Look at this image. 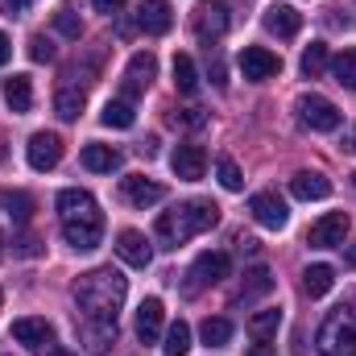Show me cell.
I'll return each instance as SVG.
<instances>
[{"label": "cell", "mask_w": 356, "mask_h": 356, "mask_svg": "<svg viewBox=\"0 0 356 356\" xmlns=\"http://www.w3.org/2000/svg\"><path fill=\"white\" fill-rule=\"evenodd\" d=\"M124 294H129V282L124 273L112 266L91 269L75 282V307H79V323H112L116 327V315L124 307Z\"/></svg>", "instance_id": "cell-1"}, {"label": "cell", "mask_w": 356, "mask_h": 356, "mask_svg": "<svg viewBox=\"0 0 356 356\" xmlns=\"http://www.w3.org/2000/svg\"><path fill=\"white\" fill-rule=\"evenodd\" d=\"M58 224H63L67 245L79 249V253H91L99 245V236H104V211H99V203L91 199L88 191H79V186H67L58 195Z\"/></svg>", "instance_id": "cell-2"}, {"label": "cell", "mask_w": 356, "mask_h": 356, "mask_svg": "<svg viewBox=\"0 0 356 356\" xmlns=\"http://www.w3.org/2000/svg\"><path fill=\"white\" fill-rule=\"evenodd\" d=\"M216 224H220V207L211 199H191V203H178L175 211H162L154 232H158L162 245L178 249V245H186L191 236H199V232H207Z\"/></svg>", "instance_id": "cell-3"}, {"label": "cell", "mask_w": 356, "mask_h": 356, "mask_svg": "<svg viewBox=\"0 0 356 356\" xmlns=\"http://www.w3.org/2000/svg\"><path fill=\"white\" fill-rule=\"evenodd\" d=\"M315 348L323 356H356V307H336L319 323Z\"/></svg>", "instance_id": "cell-4"}, {"label": "cell", "mask_w": 356, "mask_h": 356, "mask_svg": "<svg viewBox=\"0 0 356 356\" xmlns=\"http://www.w3.org/2000/svg\"><path fill=\"white\" fill-rule=\"evenodd\" d=\"M298 120L307 124V129H315V133H332V129H340V120H344V112L327 99V95H298Z\"/></svg>", "instance_id": "cell-5"}, {"label": "cell", "mask_w": 356, "mask_h": 356, "mask_svg": "<svg viewBox=\"0 0 356 356\" xmlns=\"http://www.w3.org/2000/svg\"><path fill=\"white\" fill-rule=\"evenodd\" d=\"M191 29H195V38L211 50V46L228 33V8H224V4H199L195 17H191Z\"/></svg>", "instance_id": "cell-6"}, {"label": "cell", "mask_w": 356, "mask_h": 356, "mask_svg": "<svg viewBox=\"0 0 356 356\" xmlns=\"http://www.w3.org/2000/svg\"><path fill=\"white\" fill-rule=\"evenodd\" d=\"M25 158H29V166L38 170V175H46V170H54L58 162H63V137L58 133H33L29 137V145H25Z\"/></svg>", "instance_id": "cell-7"}, {"label": "cell", "mask_w": 356, "mask_h": 356, "mask_svg": "<svg viewBox=\"0 0 356 356\" xmlns=\"http://www.w3.org/2000/svg\"><path fill=\"white\" fill-rule=\"evenodd\" d=\"M249 211H253V220L269 228V232H282L286 224H290V207L273 195V191H257L253 199H249Z\"/></svg>", "instance_id": "cell-8"}, {"label": "cell", "mask_w": 356, "mask_h": 356, "mask_svg": "<svg viewBox=\"0 0 356 356\" xmlns=\"http://www.w3.org/2000/svg\"><path fill=\"white\" fill-rule=\"evenodd\" d=\"M277 71H282V58H277L273 50H266V46H245V50H241V75H245V79L266 83Z\"/></svg>", "instance_id": "cell-9"}, {"label": "cell", "mask_w": 356, "mask_h": 356, "mask_svg": "<svg viewBox=\"0 0 356 356\" xmlns=\"http://www.w3.org/2000/svg\"><path fill=\"white\" fill-rule=\"evenodd\" d=\"M344 236H348V216H344V211L319 216V220L311 224V232H307V241H311L315 249H336V245H344Z\"/></svg>", "instance_id": "cell-10"}, {"label": "cell", "mask_w": 356, "mask_h": 356, "mask_svg": "<svg viewBox=\"0 0 356 356\" xmlns=\"http://www.w3.org/2000/svg\"><path fill=\"white\" fill-rule=\"evenodd\" d=\"M228 269H232V261H228V253H220V249H211V253H199L195 257V269H191V294L199 290V286H216V282H224L228 277Z\"/></svg>", "instance_id": "cell-11"}, {"label": "cell", "mask_w": 356, "mask_h": 356, "mask_svg": "<svg viewBox=\"0 0 356 356\" xmlns=\"http://www.w3.org/2000/svg\"><path fill=\"white\" fill-rule=\"evenodd\" d=\"M154 75H158V58H154L149 50H137V54L129 58V67H124V99L141 95V91L149 88Z\"/></svg>", "instance_id": "cell-12"}, {"label": "cell", "mask_w": 356, "mask_h": 356, "mask_svg": "<svg viewBox=\"0 0 356 356\" xmlns=\"http://www.w3.org/2000/svg\"><path fill=\"white\" fill-rule=\"evenodd\" d=\"M8 336H13L17 344L33 348V353H42V348H50V344H54V327H50L46 319H38V315H25V319H17Z\"/></svg>", "instance_id": "cell-13"}, {"label": "cell", "mask_w": 356, "mask_h": 356, "mask_svg": "<svg viewBox=\"0 0 356 356\" xmlns=\"http://www.w3.org/2000/svg\"><path fill=\"white\" fill-rule=\"evenodd\" d=\"M120 195H124L133 207H154V203L166 199V186L154 182V178H145V175H129V178H120Z\"/></svg>", "instance_id": "cell-14"}, {"label": "cell", "mask_w": 356, "mask_h": 356, "mask_svg": "<svg viewBox=\"0 0 356 356\" xmlns=\"http://www.w3.org/2000/svg\"><path fill=\"white\" fill-rule=\"evenodd\" d=\"M170 170H175L182 182H199L203 170H207V154H203V145H178L175 154H170Z\"/></svg>", "instance_id": "cell-15"}, {"label": "cell", "mask_w": 356, "mask_h": 356, "mask_svg": "<svg viewBox=\"0 0 356 356\" xmlns=\"http://www.w3.org/2000/svg\"><path fill=\"white\" fill-rule=\"evenodd\" d=\"M137 25H141L149 38H162V33H170V25H175L170 0H141V8H137Z\"/></svg>", "instance_id": "cell-16"}, {"label": "cell", "mask_w": 356, "mask_h": 356, "mask_svg": "<svg viewBox=\"0 0 356 356\" xmlns=\"http://www.w3.org/2000/svg\"><path fill=\"white\" fill-rule=\"evenodd\" d=\"M116 253H120V261L133 269H145L154 261V249H149V241L137 232V228H124L120 236H116Z\"/></svg>", "instance_id": "cell-17"}, {"label": "cell", "mask_w": 356, "mask_h": 356, "mask_svg": "<svg viewBox=\"0 0 356 356\" xmlns=\"http://www.w3.org/2000/svg\"><path fill=\"white\" fill-rule=\"evenodd\" d=\"M162 323H166V307H162V298H145V302L137 307V340H141V344H158Z\"/></svg>", "instance_id": "cell-18"}, {"label": "cell", "mask_w": 356, "mask_h": 356, "mask_svg": "<svg viewBox=\"0 0 356 356\" xmlns=\"http://www.w3.org/2000/svg\"><path fill=\"white\" fill-rule=\"evenodd\" d=\"M83 104H88V91L79 88L71 75L58 83V91H54V112L63 116V120H79V112H83Z\"/></svg>", "instance_id": "cell-19"}, {"label": "cell", "mask_w": 356, "mask_h": 356, "mask_svg": "<svg viewBox=\"0 0 356 356\" xmlns=\"http://www.w3.org/2000/svg\"><path fill=\"white\" fill-rule=\"evenodd\" d=\"M290 195L302 199V203H311V199H327V195H332V178H323L319 170H298V175L290 178Z\"/></svg>", "instance_id": "cell-20"}, {"label": "cell", "mask_w": 356, "mask_h": 356, "mask_svg": "<svg viewBox=\"0 0 356 356\" xmlns=\"http://www.w3.org/2000/svg\"><path fill=\"white\" fill-rule=\"evenodd\" d=\"M266 29L277 33V38H294L302 29V13L290 8V4H269L266 8Z\"/></svg>", "instance_id": "cell-21"}, {"label": "cell", "mask_w": 356, "mask_h": 356, "mask_svg": "<svg viewBox=\"0 0 356 356\" xmlns=\"http://www.w3.org/2000/svg\"><path fill=\"white\" fill-rule=\"evenodd\" d=\"M83 166L91 175H112L120 170V154L112 145H83Z\"/></svg>", "instance_id": "cell-22"}, {"label": "cell", "mask_w": 356, "mask_h": 356, "mask_svg": "<svg viewBox=\"0 0 356 356\" xmlns=\"http://www.w3.org/2000/svg\"><path fill=\"white\" fill-rule=\"evenodd\" d=\"M99 120H104L108 129H133V124H137V112H133L129 99H108L104 112H99Z\"/></svg>", "instance_id": "cell-23"}, {"label": "cell", "mask_w": 356, "mask_h": 356, "mask_svg": "<svg viewBox=\"0 0 356 356\" xmlns=\"http://www.w3.org/2000/svg\"><path fill=\"white\" fill-rule=\"evenodd\" d=\"M332 286H336V269L332 266H307V273H302V290H307L311 298H323Z\"/></svg>", "instance_id": "cell-24"}, {"label": "cell", "mask_w": 356, "mask_h": 356, "mask_svg": "<svg viewBox=\"0 0 356 356\" xmlns=\"http://www.w3.org/2000/svg\"><path fill=\"white\" fill-rule=\"evenodd\" d=\"M4 99H8L13 112H29V104H33V83H29V75H13V79L4 83Z\"/></svg>", "instance_id": "cell-25"}, {"label": "cell", "mask_w": 356, "mask_h": 356, "mask_svg": "<svg viewBox=\"0 0 356 356\" xmlns=\"http://www.w3.org/2000/svg\"><path fill=\"white\" fill-rule=\"evenodd\" d=\"M277 327H282V311H277V307H266V311H257V315L249 319V336L261 340V344L277 336Z\"/></svg>", "instance_id": "cell-26"}, {"label": "cell", "mask_w": 356, "mask_h": 356, "mask_svg": "<svg viewBox=\"0 0 356 356\" xmlns=\"http://www.w3.org/2000/svg\"><path fill=\"white\" fill-rule=\"evenodd\" d=\"M199 336H203V344H207V348H224V344L232 340V323H228L224 315H216V319L207 315V319L199 323Z\"/></svg>", "instance_id": "cell-27"}, {"label": "cell", "mask_w": 356, "mask_h": 356, "mask_svg": "<svg viewBox=\"0 0 356 356\" xmlns=\"http://www.w3.org/2000/svg\"><path fill=\"white\" fill-rule=\"evenodd\" d=\"M175 88L182 95H195L199 91V71H195V58L191 54H175Z\"/></svg>", "instance_id": "cell-28"}, {"label": "cell", "mask_w": 356, "mask_h": 356, "mask_svg": "<svg viewBox=\"0 0 356 356\" xmlns=\"http://www.w3.org/2000/svg\"><path fill=\"white\" fill-rule=\"evenodd\" d=\"M162 348H166V356H186L191 353V323H186V319H175V323L166 327Z\"/></svg>", "instance_id": "cell-29"}, {"label": "cell", "mask_w": 356, "mask_h": 356, "mask_svg": "<svg viewBox=\"0 0 356 356\" xmlns=\"http://www.w3.org/2000/svg\"><path fill=\"white\" fill-rule=\"evenodd\" d=\"M332 75H336V83H340V88L356 91V50H340V54H336Z\"/></svg>", "instance_id": "cell-30"}, {"label": "cell", "mask_w": 356, "mask_h": 356, "mask_svg": "<svg viewBox=\"0 0 356 356\" xmlns=\"http://www.w3.org/2000/svg\"><path fill=\"white\" fill-rule=\"evenodd\" d=\"M327 71V46L323 42H311L307 50H302V75L307 79H319Z\"/></svg>", "instance_id": "cell-31"}, {"label": "cell", "mask_w": 356, "mask_h": 356, "mask_svg": "<svg viewBox=\"0 0 356 356\" xmlns=\"http://www.w3.org/2000/svg\"><path fill=\"white\" fill-rule=\"evenodd\" d=\"M79 327H83V340H88L91 356H104L108 340L116 336V327H112V323H79Z\"/></svg>", "instance_id": "cell-32"}, {"label": "cell", "mask_w": 356, "mask_h": 356, "mask_svg": "<svg viewBox=\"0 0 356 356\" xmlns=\"http://www.w3.org/2000/svg\"><path fill=\"white\" fill-rule=\"evenodd\" d=\"M245 277H249V282H245L241 298H257V294H269V290H273V273H269L266 266H253Z\"/></svg>", "instance_id": "cell-33"}, {"label": "cell", "mask_w": 356, "mask_h": 356, "mask_svg": "<svg viewBox=\"0 0 356 356\" xmlns=\"http://www.w3.org/2000/svg\"><path fill=\"white\" fill-rule=\"evenodd\" d=\"M216 175H220V186H224V191H241V186H245V175H241V166H236L232 158H220V162H216Z\"/></svg>", "instance_id": "cell-34"}, {"label": "cell", "mask_w": 356, "mask_h": 356, "mask_svg": "<svg viewBox=\"0 0 356 356\" xmlns=\"http://www.w3.org/2000/svg\"><path fill=\"white\" fill-rule=\"evenodd\" d=\"M0 203L8 207V216H13L17 224H25V220H29V211H33V199H29V195H21V191H13V195H0Z\"/></svg>", "instance_id": "cell-35"}, {"label": "cell", "mask_w": 356, "mask_h": 356, "mask_svg": "<svg viewBox=\"0 0 356 356\" xmlns=\"http://www.w3.org/2000/svg\"><path fill=\"white\" fill-rule=\"evenodd\" d=\"M54 29H58L63 38H79V33H83V21L75 17V8H58V13H54Z\"/></svg>", "instance_id": "cell-36"}, {"label": "cell", "mask_w": 356, "mask_h": 356, "mask_svg": "<svg viewBox=\"0 0 356 356\" xmlns=\"http://www.w3.org/2000/svg\"><path fill=\"white\" fill-rule=\"evenodd\" d=\"M29 58H33V63H50V58H54V46H50L46 38H33V42H29Z\"/></svg>", "instance_id": "cell-37"}, {"label": "cell", "mask_w": 356, "mask_h": 356, "mask_svg": "<svg viewBox=\"0 0 356 356\" xmlns=\"http://www.w3.org/2000/svg\"><path fill=\"white\" fill-rule=\"evenodd\" d=\"M91 4H95L99 13H120V8H124V0H91Z\"/></svg>", "instance_id": "cell-38"}, {"label": "cell", "mask_w": 356, "mask_h": 356, "mask_svg": "<svg viewBox=\"0 0 356 356\" xmlns=\"http://www.w3.org/2000/svg\"><path fill=\"white\" fill-rule=\"evenodd\" d=\"M13 58V42H8V33H0V67Z\"/></svg>", "instance_id": "cell-39"}, {"label": "cell", "mask_w": 356, "mask_h": 356, "mask_svg": "<svg viewBox=\"0 0 356 356\" xmlns=\"http://www.w3.org/2000/svg\"><path fill=\"white\" fill-rule=\"evenodd\" d=\"M236 249H241V253H257V241H253V236H236Z\"/></svg>", "instance_id": "cell-40"}, {"label": "cell", "mask_w": 356, "mask_h": 356, "mask_svg": "<svg viewBox=\"0 0 356 356\" xmlns=\"http://www.w3.org/2000/svg\"><path fill=\"white\" fill-rule=\"evenodd\" d=\"M25 4H29V0H0L4 13H25Z\"/></svg>", "instance_id": "cell-41"}, {"label": "cell", "mask_w": 356, "mask_h": 356, "mask_svg": "<svg viewBox=\"0 0 356 356\" xmlns=\"http://www.w3.org/2000/svg\"><path fill=\"white\" fill-rule=\"evenodd\" d=\"M249 356H273V353H269V344H261V340H257V348H253Z\"/></svg>", "instance_id": "cell-42"}, {"label": "cell", "mask_w": 356, "mask_h": 356, "mask_svg": "<svg viewBox=\"0 0 356 356\" xmlns=\"http://www.w3.org/2000/svg\"><path fill=\"white\" fill-rule=\"evenodd\" d=\"M46 356H79V353H67V348H50Z\"/></svg>", "instance_id": "cell-43"}, {"label": "cell", "mask_w": 356, "mask_h": 356, "mask_svg": "<svg viewBox=\"0 0 356 356\" xmlns=\"http://www.w3.org/2000/svg\"><path fill=\"white\" fill-rule=\"evenodd\" d=\"M348 261H353V266H356V249H353V253H348Z\"/></svg>", "instance_id": "cell-44"}, {"label": "cell", "mask_w": 356, "mask_h": 356, "mask_svg": "<svg viewBox=\"0 0 356 356\" xmlns=\"http://www.w3.org/2000/svg\"><path fill=\"white\" fill-rule=\"evenodd\" d=\"M0 307H4V290H0Z\"/></svg>", "instance_id": "cell-45"}, {"label": "cell", "mask_w": 356, "mask_h": 356, "mask_svg": "<svg viewBox=\"0 0 356 356\" xmlns=\"http://www.w3.org/2000/svg\"><path fill=\"white\" fill-rule=\"evenodd\" d=\"M0 253H4V236H0Z\"/></svg>", "instance_id": "cell-46"}]
</instances>
